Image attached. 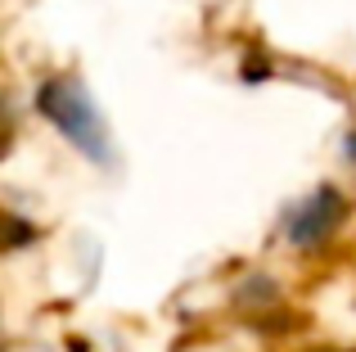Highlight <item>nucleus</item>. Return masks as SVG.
Segmentation results:
<instances>
[{
    "label": "nucleus",
    "mask_w": 356,
    "mask_h": 352,
    "mask_svg": "<svg viewBox=\"0 0 356 352\" xmlns=\"http://www.w3.org/2000/svg\"><path fill=\"white\" fill-rule=\"evenodd\" d=\"M352 217V199L339 185H316L312 194H302L298 203H289L280 217V235L298 253H321L325 244H334L343 226Z\"/></svg>",
    "instance_id": "2"
},
{
    "label": "nucleus",
    "mask_w": 356,
    "mask_h": 352,
    "mask_svg": "<svg viewBox=\"0 0 356 352\" xmlns=\"http://www.w3.org/2000/svg\"><path fill=\"white\" fill-rule=\"evenodd\" d=\"M36 239H41V226H32L27 217L0 208V253H18V248L36 244Z\"/></svg>",
    "instance_id": "3"
},
{
    "label": "nucleus",
    "mask_w": 356,
    "mask_h": 352,
    "mask_svg": "<svg viewBox=\"0 0 356 352\" xmlns=\"http://www.w3.org/2000/svg\"><path fill=\"white\" fill-rule=\"evenodd\" d=\"M343 154H348V163H356V131H348V141H343Z\"/></svg>",
    "instance_id": "4"
},
{
    "label": "nucleus",
    "mask_w": 356,
    "mask_h": 352,
    "mask_svg": "<svg viewBox=\"0 0 356 352\" xmlns=\"http://www.w3.org/2000/svg\"><path fill=\"white\" fill-rule=\"evenodd\" d=\"M307 352H356V348H307Z\"/></svg>",
    "instance_id": "5"
},
{
    "label": "nucleus",
    "mask_w": 356,
    "mask_h": 352,
    "mask_svg": "<svg viewBox=\"0 0 356 352\" xmlns=\"http://www.w3.org/2000/svg\"><path fill=\"white\" fill-rule=\"evenodd\" d=\"M36 113L72 145L86 163L95 168H108L113 163V136H108V122L99 113V104L90 99L86 81L77 72H54L36 86Z\"/></svg>",
    "instance_id": "1"
}]
</instances>
